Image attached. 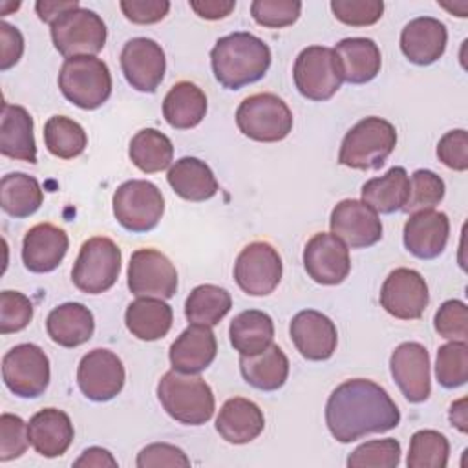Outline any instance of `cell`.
Segmentation results:
<instances>
[{
	"mask_svg": "<svg viewBox=\"0 0 468 468\" xmlns=\"http://www.w3.org/2000/svg\"><path fill=\"white\" fill-rule=\"evenodd\" d=\"M400 411L388 391L373 380L351 378L338 384L325 404V424L342 442L397 428Z\"/></svg>",
	"mask_w": 468,
	"mask_h": 468,
	"instance_id": "6da1fadb",
	"label": "cell"
},
{
	"mask_svg": "<svg viewBox=\"0 0 468 468\" xmlns=\"http://www.w3.org/2000/svg\"><path fill=\"white\" fill-rule=\"evenodd\" d=\"M210 64L216 80L227 90H239L260 80L271 66L269 46L252 33L236 31L221 37L212 51Z\"/></svg>",
	"mask_w": 468,
	"mask_h": 468,
	"instance_id": "7a4b0ae2",
	"label": "cell"
},
{
	"mask_svg": "<svg viewBox=\"0 0 468 468\" xmlns=\"http://www.w3.org/2000/svg\"><path fill=\"white\" fill-rule=\"evenodd\" d=\"M157 397L163 410L177 422L201 426L208 422L216 410L212 388L199 377L166 371L157 384Z\"/></svg>",
	"mask_w": 468,
	"mask_h": 468,
	"instance_id": "3957f363",
	"label": "cell"
},
{
	"mask_svg": "<svg viewBox=\"0 0 468 468\" xmlns=\"http://www.w3.org/2000/svg\"><path fill=\"white\" fill-rule=\"evenodd\" d=\"M397 146L395 126L382 117L358 121L342 139L338 163L355 170H377Z\"/></svg>",
	"mask_w": 468,
	"mask_h": 468,
	"instance_id": "277c9868",
	"label": "cell"
},
{
	"mask_svg": "<svg viewBox=\"0 0 468 468\" xmlns=\"http://www.w3.org/2000/svg\"><path fill=\"white\" fill-rule=\"evenodd\" d=\"M58 88L75 106L95 110L110 99L112 75L106 62L97 57H71L58 71Z\"/></svg>",
	"mask_w": 468,
	"mask_h": 468,
	"instance_id": "5b68a950",
	"label": "cell"
},
{
	"mask_svg": "<svg viewBox=\"0 0 468 468\" xmlns=\"http://www.w3.org/2000/svg\"><path fill=\"white\" fill-rule=\"evenodd\" d=\"M236 124L252 141L276 143L291 133L292 112L274 93H254L238 106Z\"/></svg>",
	"mask_w": 468,
	"mask_h": 468,
	"instance_id": "8992f818",
	"label": "cell"
},
{
	"mask_svg": "<svg viewBox=\"0 0 468 468\" xmlns=\"http://www.w3.org/2000/svg\"><path fill=\"white\" fill-rule=\"evenodd\" d=\"M55 49L66 57H95L106 44L108 29L104 20L91 9L75 7L62 13L51 24Z\"/></svg>",
	"mask_w": 468,
	"mask_h": 468,
	"instance_id": "52a82bcc",
	"label": "cell"
},
{
	"mask_svg": "<svg viewBox=\"0 0 468 468\" xmlns=\"http://www.w3.org/2000/svg\"><path fill=\"white\" fill-rule=\"evenodd\" d=\"M121 272V249L106 236H95L82 243L73 263L71 280L86 294H101L112 289Z\"/></svg>",
	"mask_w": 468,
	"mask_h": 468,
	"instance_id": "ba28073f",
	"label": "cell"
},
{
	"mask_svg": "<svg viewBox=\"0 0 468 468\" xmlns=\"http://www.w3.org/2000/svg\"><path fill=\"white\" fill-rule=\"evenodd\" d=\"M113 216L130 232H148L157 227L165 212L161 190L146 179H130L113 194Z\"/></svg>",
	"mask_w": 468,
	"mask_h": 468,
	"instance_id": "9c48e42d",
	"label": "cell"
},
{
	"mask_svg": "<svg viewBox=\"0 0 468 468\" xmlns=\"http://www.w3.org/2000/svg\"><path fill=\"white\" fill-rule=\"evenodd\" d=\"M292 79L296 90L309 101H327L342 86V69L333 48L309 46L294 60Z\"/></svg>",
	"mask_w": 468,
	"mask_h": 468,
	"instance_id": "30bf717a",
	"label": "cell"
},
{
	"mask_svg": "<svg viewBox=\"0 0 468 468\" xmlns=\"http://www.w3.org/2000/svg\"><path fill=\"white\" fill-rule=\"evenodd\" d=\"M49 358L37 344H18L2 358V378L22 399L40 397L49 384Z\"/></svg>",
	"mask_w": 468,
	"mask_h": 468,
	"instance_id": "8fae6325",
	"label": "cell"
},
{
	"mask_svg": "<svg viewBox=\"0 0 468 468\" xmlns=\"http://www.w3.org/2000/svg\"><path fill=\"white\" fill-rule=\"evenodd\" d=\"M283 265L269 241H252L241 249L234 263V280L249 296L271 294L282 280Z\"/></svg>",
	"mask_w": 468,
	"mask_h": 468,
	"instance_id": "7c38bea8",
	"label": "cell"
},
{
	"mask_svg": "<svg viewBox=\"0 0 468 468\" xmlns=\"http://www.w3.org/2000/svg\"><path fill=\"white\" fill-rule=\"evenodd\" d=\"M128 289L137 298H172L177 291V271L163 252L137 249L128 263Z\"/></svg>",
	"mask_w": 468,
	"mask_h": 468,
	"instance_id": "4fadbf2b",
	"label": "cell"
},
{
	"mask_svg": "<svg viewBox=\"0 0 468 468\" xmlns=\"http://www.w3.org/2000/svg\"><path fill=\"white\" fill-rule=\"evenodd\" d=\"M126 373L121 358L110 349H91L77 367V384L82 395L95 402L117 397L124 386Z\"/></svg>",
	"mask_w": 468,
	"mask_h": 468,
	"instance_id": "5bb4252c",
	"label": "cell"
},
{
	"mask_svg": "<svg viewBox=\"0 0 468 468\" xmlns=\"http://www.w3.org/2000/svg\"><path fill=\"white\" fill-rule=\"evenodd\" d=\"M428 285L420 272L399 267L388 274L380 289V305L400 320H417L428 307Z\"/></svg>",
	"mask_w": 468,
	"mask_h": 468,
	"instance_id": "9a60e30c",
	"label": "cell"
},
{
	"mask_svg": "<svg viewBox=\"0 0 468 468\" xmlns=\"http://www.w3.org/2000/svg\"><path fill=\"white\" fill-rule=\"evenodd\" d=\"M121 69L132 88L143 93H154L166 71L165 51L152 38H132L122 46Z\"/></svg>",
	"mask_w": 468,
	"mask_h": 468,
	"instance_id": "2e32d148",
	"label": "cell"
},
{
	"mask_svg": "<svg viewBox=\"0 0 468 468\" xmlns=\"http://www.w3.org/2000/svg\"><path fill=\"white\" fill-rule=\"evenodd\" d=\"M331 234L351 249H366L380 241L382 221L362 199H342L329 218Z\"/></svg>",
	"mask_w": 468,
	"mask_h": 468,
	"instance_id": "e0dca14e",
	"label": "cell"
},
{
	"mask_svg": "<svg viewBox=\"0 0 468 468\" xmlns=\"http://www.w3.org/2000/svg\"><path fill=\"white\" fill-rule=\"evenodd\" d=\"M303 267L313 282L338 285L351 271L349 249L335 234L318 232L303 249Z\"/></svg>",
	"mask_w": 468,
	"mask_h": 468,
	"instance_id": "ac0fdd59",
	"label": "cell"
},
{
	"mask_svg": "<svg viewBox=\"0 0 468 468\" xmlns=\"http://www.w3.org/2000/svg\"><path fill=\"white\" fill-rule=\"evenodd\" d=\"M391 377L410 402H424L431 393L430 355L419 342H402L389 358Z\"/></svg>",
	"mask_w": 468,
	"mask_h": 468,
	"instance_id": "d6986e66",
	"label": "cell"
},
{
	"mask_svg": "<svg viewBox=\"0 0 468 468\" xmlns=\"http://www.w3.org/2000/svg\"><path fill=\"white\" fill-rule=\"evenodd\" d=\"M289 333L294 347L307 360H327L336 351V325L329 316L322 314L320 311L305 309L296 313L291 320Z\"/></svg>",
	"mask_w": 468,
	"mask_h": 468,
	"instance_id": "ffe728a7",
	"label": "cell"
},
{
	"mask_svg": "<svg viewBox=\"0 0 468 468\" xmlns=\"http://www.w3.org/2000/svg\"><path fill=\"white\" fill-rule=\"evenodd\" d=\"M68 247L69 239L64 229L53 223H38L22 239V261L31 272H51L64 260Z\"/></svg>",
	"mask_w": 468,
	"mask_h": 468,
	"instance_id": "44dd1931",
	"label": "cell"
},
{
	"mask_svg": "<svg viewBox=\"0 0 468 468\" xmlns=\"http://www.w3.org/2000/svg\"><path fill=\"white\" fill-rule=\"evenodd\" d=\"M450 219L444 212L428 208L410 216L404 225V247L415 258L433 260L446 249Z\"/></svg>",
	"mask_w": 468,
	"mask_h": 468,
	"instance_id": "7402d4cb",
	"label": "cell"
},
{
	"mask_svg": "<svg viewBox=\"0 0 468 468\" xmlns=\"http://www.w3.org/2000/svg\"><path fill=\"white\" fill-rule=\"evenodd\" d=\"M448 29L433 16L413 18L400 33V49L404 57L417 66H428L439 60L444 55Z\"/></svg>",
	"mask_w": 468,
	"mask_h": 468,
	"instance_id": "603a6c76",
	"label": "cell"
},
{
	"mask_svg": "<svg viewBox=\"0 0 468 468\" xmlns=\"http://www.w3.org/2000/svg\"><path fill=\"white\" fill-rule=\"evenodd\" d=\"M218 353L216 335L208 325L192 324L188 325L170 346L172 369L179 373H201L207 369Z\"/></svg>",
	"mask_w": 468,
	"mask_h": 468,
	"instance_id": "cb8c5ba5",
	"label": "cell"
},
{
	"mask_svg": "<svg viewBox=\"0 0 468 468\" xmlns=\"http://www.w3.org/2000/svg\"><path fill=\"white\" fill-rule=\"evenodd\" d=\"M73 435L75 430L69 415L58 408H44L27 422L29 444L48 459L64 455L73 442Z\"/></svg>",
	"mask_w": 468,
	"mask_h": 468,
	"instance_id": "d4e9b609",
	"label": "cell"
},
{
	"mask_svg": "<svg viewBox=\"0 0 468 468\" xmlns=\"http://www.w3.org/2000/svg\"><path fill=\"white\" fill-rule=\"evenodd\" d=\"M265 428V417L260 406L249 399H229L218 417L216 430L230 444H247L254 441Z\"/></svg>",
	"mask_w": 468,
	"mask_h": 468,
	"instance_id": "484cf974",
	"label": "cell"
},
{
	"mask_svg": "<svg viewBox=\"0 0 468 468\" xmlns=\"http://www.w3.org/2000/svg\"><path fill=\"white\" fill-rule=\"evenodd\" d=\"M0 154L31 165L37 163L33 117L24 106L4 102L0 119Z\"/></svg>",
	"mask_w": 468,
	"mask_h": 468,
	"instance_id": "4316f807",
	"label": "cell"
},
{
	"mask_svg": "<svg viewBox=\"0 0 468 468\" xmlns=\"http://www.w3.org/2000/svg\"><path fill=\"white\" fill-rule=\"evenodd\" d=\"M46 331L48 336L62 347L82 346L93 336V313L79 302H66L51 309L46 318Z\"/></svg>",
	"mask_w": 468,
	"mask_h": 468,
	"instance_id": "83f0119b",
	"label": "cell"
},
{
	"mask_svg": "<svg viewBox=\"0 0 468 468\" xmlns=\"http://www.w3.org/2000/svg\"><path fill=\"white\" fill-rule=\"evenodd\" d=\"M335 53L338 57L342 79L349 84H366L380 73V49L371 38H344L336 44Z\"/></svg>",
	"mask_w": 468,
	"mask_h": 468,
	"instance_id": "f1b7e54d",
	"label": "cell"
},
{
	"mask_svg": "<svg viewBox=\"0 0 468 468\" xmlns=\"http://www.w3.org/2000/svg\"><path fill=\"white\" fill-rule=\"evenodd\" d=\"M166 179L172 190L186 201H207L219 190L214 172L197 157L177 159L170 166Z\"/></svg>",
	"mask_w": 468,
	"mask_h": 468,
	"instance_id": "f546056e",
	"label": "cell"
},
{
	"mask_svg": "<svg viewBox=\"0 0 468 468\" xmlns=\"http://www.w3.org/2000/svg\"><path fill=\"white\" fill-rule=\"evenodd\" d=\"M174 322L172 307L161 298L141 296L133 300L124 313L128 331L144 342H154L168 335Z\"/></svg>",
	"mask_w": 468,
	"mask_h": 468,
	"instance_id": "4dcf8cb0",
	"label": "cell"
},
{
	"mask_svg": "<svg viewBox=\"0 0 468 468\" xmlns=\"http://www.w3.org/2000/svg\"><path fill=\"white\" fill-rule=\"evenodd\" d=\"M239 371L247 384L261 391L280 389L289 377V358L280 346L271 344L256 355L239 356Z\"/></svg>",
	"mask_w": 468,
	"mask_h": 468,
	"instance_id": "1f68e13d",
	"label": "cell"
},
{
	"mask_svg": "<svg viewBox=\"0 0 468 468\" xmlns=\"http://www.w3.org/2000/svg\"><path fill=\"white\" fill-rule=\"evenodd\" d=\"M207 113V95L190 80L176 82L163 101V117L176 130L197 126Z\"/></svg>",
	"mask_w": 468,
	"mask_h": 468,
	"instance_id": "d6a6232c",
	"label": "cell"
},
{
	"mask_svg": "<svg viewBox=\"0 0 468 468\" xmlns=\"http://www.w3.org/2000/svg\"><path fill=\"white\" fill-rule=\"evenodd\" d=\"M410 194V176L406 168L393 166L384 176L373 177L362 186V201L377 214L402 210Z\"/></svg>",
	"mask_w": 468,
	"mask_h": 468,
	"instance_id": "836d02e7",
	"label": "cell"
},
{
	"mask_svg": "<svg viewBox=\"0 0 468 468\" xmlns=\"http://www.w3.org/2000/svg\"><path fill=\"white\" fill-rule=\"evenodd\" d=\"M229 336L239 355H256L272 344L274 322L267 313L249 309L232 318Z\"/></svg>",
	"mask_w": 468,
	"mask_h": 468,
	"instance_id": "e575fe53",
	"label": "cell"
},
{
	"mask_svg": "<svg viewBox=\"0 0 468 468\" xmlns=\"http://www.w3.org/2000/svg\"><path fill=\"white\" fill-rule=\"evenodd\" d=\"M44 201L40 183L24 172L5 174L0 181V207L11 218L35 214Z\"/></svg>",
	"mask_w": 468,
	"mask_h": 468,
	"instance_id": "d590c367",
	"label": "cell"
},
{
	"mask_svg": "<svg viewBox=\"0 0 468 468\" xmlns=\"http://www.w3.org/2000/svg\"><path fill=\"white\" fill-rule=\"evenodd\" d=\"M128 155L141 172L154 174L170 166L174 146L163 132L155 128H143L132 137Z\"/></svg>",
	"mask_w": 468,
	"mask_h": 468,
	"instance_id": "8d00e7d4",
	"label": "cell"
},
{
	"mask_svg": "<svg viewBox=\"0 0 468 468\" xmlns=\"http://www.w3.org/2000/svg\"><path fill=\"white\" fill-rule=\"evenodd\" d=\"M232 307L230 292L214 283H203L190 291L185 302V316L192 324L218 325Z\"/></svg>",
	"mask_w": 468,
	"mask_h": 468,
	"instance_id": "74e56055",
	"label": "cell"
},
{
	"mask_svg": "<svg viewBox=\"0 0 468 468\" xmlns=\"http://www.w3.org/2000/svg\"><path fill=\"white\" fill-rule=\"evenodd\" d=\"M44 144L55 157L73 159L84 152L88 135L77 121L66 115H53L44 124Z\"/></svg>",
	"mask_w": 468,
	"mask_h": 468,
	"instance_id": "f35d334b",
	"label": "cell"
},
{
	"mask_svg": "<svg viewBox=\"0 0 468 468\" xmlns=\"http://www.w3.org/2000/svg\"><path fill=\"white\" fill-rule=\"evenodd\" d=\"M450 442L437 430H419L410 439L408 468H446Z\"/></svg>",
	"mask_w": 468,
	"mask_h": 468,
	"instance_id": "ab89813d",
	"label": "cell"
},
{
	"mask_svg": "<svg viewBox=\"0 0 468 468\" xmlns=\"http://www.w3.org/2000/svg\"><path fill=\"white\" fill-rule=\"evenodd\" d=\"M437 382L453 389L468 380V344L466 342H448L439 347L435 362Z\"/></svg>",
	"mask_w": 468,
	"mask_h": 468,
	"instance_id": "60d3db41",
	"label": "cell"
},
{
	"mask_svg": "<svg viewBox=\"0 0 468 468\" xmlns=\"http://www.w3.org/2000/svg\"><path fill=\"white\" fill-rule=\"evenodd\" d=\"M444 192L446 186L441 176L426 168L415 170L413 176L410 177V194L406 205L402 207V212L413 214L419 210L433 208L442 201Z\"/></svg>",
	"mask_w": 468,
	"mask_h": 468,
	"instance_id": "b9f144b4",
	"label": "cell"
},
{
	"mask_svg": "<svg viewBox=\"0 0 468 468\" xmlns=\"http://www.w3.org/2000/svg\"><path fill=\"white\" fill-rule=\"evenodd\" d=\"M400 463V442L397 439H375L355 448L347 457L349 468H395Z\"/></svg>",
	"mask_w": 468,
	"mask_h": 468,
	"instance_id": "7bdbcfd3",
	"label": "cell"
},
{
	"mask_svg": "<svg viewBox=\"0 0 468 468\" xmlns=\"http://www.w3.org/2000/svg\"><path fill=\"white\" fill-rule=\"evenodd\" d=\"M302 11L298 0H254L250 4V15L256 24L263 27H287L292 26Z\"/></svg>",
	"mask_w": 468,
	"mask_h": 468,
	"instance_id": "ee69618b",
	"label": "cell"
},
{
	"mask_svg": "<svg viewBox=\"0 0 468 468\" xmlns=\"http://www.w3.org/2000/svg\"><path fill=\"white\" fill-rule=\"evenodd\" d=\"M33 318L31 300L18 291L0 292V333H18L29 325Z\"/></svg>",
	"mask_w": 468,
	"mask_h": 468,
	"instance_id": "f6af8a7d",
	"label": "cell"
},
{
	"mask_svg": "<svg viewBox=\"0 0 468 468\" xmlns=\"http://www.w3.org/2000/svg\"><path fill=\"white\" fill-rule=\"evenodd\" d=\"M439 336L453 342L468 340V307L461 300H446L433 318Z\"/></svg>",
	"mask_w": 468,
	"mask_h": 468,
	"instance_id": "bcb514c9",
	"label": "cell"
},
{
	"mask_svg": "<svg viewBox=\"0 0 468 468\" xmlns=\"http://www.w3.org/2000/svg\"><path fill=\"white\" fill-rule=\"evenodd\" d=\"M331 11L346 26L364 27L380 20L384 13L382 0H333Z\"/></svg>",
	"mask_w": 468,
	"mask_h": 468,
	"instance_id": "7dc6e473",
	"label": "cell"
},
{
	"mask_svg": "<svg viewBox=\"0 0 468 468\" xmlns=\"http://www.w3.org/2000/svg\"><path fill=\"white\" fill-rule=\"evenodd\" d=\"M29 444L27 424L13 413H2L0 417V461H11L26 453Z\"/></svg>",
	"mask_w": 468,
	"mask_h": 468,
	"instance_id": "c3c4849f",
	"label": "cell"
},
{
	"mask_svg": "<svg viewBox=\"0 0 468 468\" xmlns=\"http://www.w3.org/2000/svg\"><path fill=\"white\" fill-rule=\"evenodd\" d=\"M439 161L457 172L468 168V133L463 128L446 132L437 143Z\"/></svg>",
	"mask_w": 468,
	"mask_h": 468,
	"instance_id": "681fc988",
	"label": "cell"
},
{
	"mask_svg": "<svg viewBox=\"0 0 468 468\" xmlns=\"http://www.w3.org/2000/svg\"><path fill=\"white\" fill-rule=\"evenodd\" d=\"M137 468H159V466H190V459L186 457V453L174 446V444H166V442H154L144 446L139 453H137V461H135Z\"/></svg>",
	"mask_w": 468,
	"mask_h": 468,
	"instance_id": "f907efd6",
	"label": "cell"
},
{
	"mask_svg": "<svg viewBox=\"0 0 468 468\" xmlns=\"http://www.w3.org/2000/svg\"><path fill=\"white\" fill-rule=\"evenodd\" d=\"M121 11L133 24H155L170 11L168 0H121Z\"/></svg>",
	"mask_w": 468,
	"mask_h": 468,
	"instance_id": "816d5d0a",
	"label": "cell"
},
{
	"mask_svg": "<svg viewBox=\"0 0 468 468\" xmlns=\"http://www.w3.org/2000/svg\"><path fill=\"white\" fill-rule=\"evenodd\" d=\"M24 53V37L18 27L0 22V69L5 71L15 66Z\"/></svg>",
	"mask_w": 468,
	"mask_h": 468,
	"instance_id": "f5cc1de1",
	"label": "cell"
},
{
	"mask_svg": "<svg viewBox=\"0 0 468 468\" xmlns=\"http://www.w3.org/2000/svg\"><path fill=\"white\" fill-rule=\"evenodd\" d=\"M190 7L194 13L205 20H219L229 16L236 2L234 0H190Z\"/></svg>",
	"mask_w": 468,
	"mask_h": 468,
	"instance_id": "db71d44e",
	"label": "cell"
},
{
	"mask_svg": "<svg viewBox=\"0 0 468 468\" xmlns=\"http://www.w3.org/2000/svg\"><path fill=\"white\" fill-rule=\"evenodd\" d=\"M79 7L77 0H38L35 4V11L42 22L51 24L57 20L62 13Z\"/></svg>",
	"mask_w": 468,
	"mask_h": 468,
	"instance_id": "11a10c76",
	"label": "cell"
},
{
	"mask_svg": "<svg viewBox=\"0 0 468 468\" xmlns=\"http://www.w3.org/2000/svg\"><path fill=\"white\" fill-rule=\"evenodd\" d=\"M73 466H93V468L112 466V468H115L117 461L113 459V455L108 450L99 448V446H91V448H86L80 453V457L73 463Z\"/></svg>",
	"mask_w": 468,
	"mask_h": 468,
	"instance_id": "9f6ffc18",
	"label": "cell"
},
{
	"mask_svg": "<svg viewBox=\"0 0 468 468\" xmlns=\"http://www.w3.org/2000/svg\"><path fill=\"white\" fill-rule=\"evenodd\" d=\"M464 404H466V399H461V400L453 402L452 408H450V422H452V426H455L463 433L468 431V426H466L468 419H466Z\"/></svg>",
	"mask_w": 468,
	"mask_h": 468,
	"instance_id": "6f0895ef",
	"label": "cell"
}]
</instances>
